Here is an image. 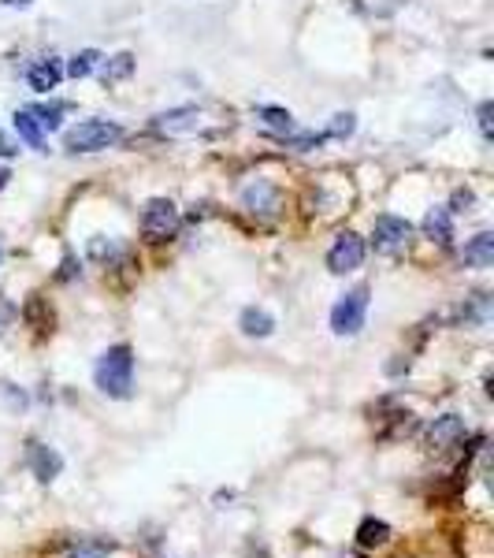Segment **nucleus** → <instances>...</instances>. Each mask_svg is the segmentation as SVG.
I'll use <instances>...</instances> for the list:
<instances>
[{"label":"nucleus","instance_id":"nucleus-1","mask_svg":"<svg viewBox=\"0 0 494 558\" xmlns=\"http://www.w3.org/2000/svg\"><path fill=\"white\" fill-rule=\"evenodd\" d=\"M94 384L108 394V398H131L134 394V350L127 343H115L108 346L97 365H94Z\"/></svg>","mask_w":494,"mask_h":558},{"label":"nucleus","instance_id":"nucleus-2","mask_svg":"<svg viewBox=\"0 0 494 558\" xmlns=\"http://www.w3.org/2000/svg\"><path fill=\"white\" fill-rule=\"evenodd\" d=\"M123 138V127L112 124V119H82L74 124L67 135H64V149L67 153H97V149H108Z\"/></svg>","mask_w":494,"mask_h":558},{"label":"nucleus","instance_id":"nucleus-3","mask_svg":"<svg viewBox=\"0 0 494 558\" xmlns=\"http://www.w3.org/2000/svg\"><path fill=\"white\" fill-rule=\"evenodd\" d=\"M368 294H372L368 287H353V291H346L335 302V309H331V332L335 335H357L364 328V321H368V302H372Z\"/></svg>","mask_w":494,"mask_h":558},{"label":"nucleus","instance_id":"nucleus-4","mask_svg":"<svg viewBox=\"0 0 494 558\" xmlns=\"http://www.w3.org/2000/svg\"><path fill=\"white\" fill-rule=\"evenodd\" d=\"M179 227V209L168 197H153L142 213V231L153 238V243H163V238H172Z\"/></svg>","mask_w":494,"mask_h":558},{"label":"nucleus","instance_id":"nucleus-5","mask_svg":"<svg viewBox=\"0 0 494 558\" xmlns=\"http://www.w3.org/2000/svg\"><path fill=\"white\" fill-rule=\"evenodd\" d=\"M361 264H364V238L353 231H342L335 238V246L327 250V272L346 275V272H357Z\"/></svg>","mask_w":494,"mask_h":558},{"label":"nucleus","instance_id":"nucleus-6","mask_svg":"<svg viewBox=\"0 0 494 558\" xmlns=\"http://www.w3.org/2000/svg\"><path fill=\"white\" fill-rule=\"evenodd\" d=\"M409 234H413V224L394 216V213H383L376 220V227H372V246L380 254H394V250H401L409 243Z\"/></svg>","mask_w":494,"mask_h":558},{"label":"nucleus","instance_id":"nucleus-7","mask_svg":"<svg viewBox=\"0 0 494 558\" xmlns=\"http://www.w3.org/2000/svg\"><path fill=\"white\" fill-rule=\"evenodd\" d=\"M465 421L458 417V414H442V417H435L431 424H428V447L431 451H450V447H458L461 440H465Z\"/></svg>","mask_w":494,"mask_h":558},{"label":"nucleus","instance_id":"nucleus-8","mask_svg":"<svg viewBox=\"0 0 494 558\" xmlns=\"http://www.w3.org/2000/svg\"><path fill=\"white\" fill-rule=\"evenodd\" d=\"M26 465H30V473L37 476V484H53L56 476L64 473V458L49 447V443H30L26 447Z\"/></svg>","mask_w":494,"mask_h":558},{"label":"nucleus","instance_id":"nucleus-9","mask_svg":"<svg viewBox=\"0 0 494 558\" xmlns=\"http://www.w3.org/2000/svg\"><path fill=\"white\" fill-rule=\"evenodd\" d=\"M242 209H250L253 216H275L279 213V190L268 179H253L250 186H242Z\"/></svg>","mask_w":494,"mask_h":558},{"label":"nucleus","instance_id":"nucleus-10","mask_svg":"<svg viewBox=\"0 0 494 558\" xmlns=\"http://www.w3.org/2000/svg\"><path fill=\"white\" fill-rule=\"evenodd\" d=\"M197 124H201V108L193 105H179L153 115V131L160 135H186V131H197Z\"/></svg>","mask_w":494,"mask_h":558},{"label":"nucleus","instance_id":"nucleus-11","mask_svg":"<svg viewBox=\"0 0 494 558\" xmlns=\"http://www.w3.org/2000/svg\"><path fill=\"white\" fill-rule=\"evenodd\" d=\"M60 78H64V64H60L56 56L37 60V64L26 71V83H30V90H37V94L56 90V86H60Z\"/></svg>","mask_w":494,"mask_h":558},{"label":"nucleus","instance_id":"nucleus-12","mask_svg":"<svg viewBox=\"0 0 494 558\" xmlns=\"http://www.w3.org/2000/svg\"><path fill=\"white\" fill-rule=\"evenodd\" d=\"M461 264L465 268H490L494 264V234L490 231H479L476 238H469L461 250Z\"/></svg>","mask_w":494,"mask_h":558},{"label":"nucleus","instance_id":"nucleus-13","mask_svg":"<svg viewBox=\"0 0 494 558\" xmlns=\"http://www.w3.org/2000/svg\"><path fill=\"white\" fill-rule=\"evenodd\" d=\"M424 234L431 238V243H439V246H450V243H454V213H450L446 205L431 209L424 216Z\"/></svg>","mask_w":494,"mask_h":558},{"label":"nucleus","instance_id":"nucleus-14","mask_svg":"<svg viewBox=\"0 0 494 558\" xmlns=\"http://www.w3.org/2000/svg\"><path fill=\"white\" fill-rule=\"evenodd\" d=\"M238 328H242V335H250V339H268V335L275 332V316H272L268 309L250 305V309H242Z\"/></svg>","mask_w":494,"mask_h":558},{"label":"nucleus","instance_id":"nucleus-15","mask_svg":"<svg viewBox=\"0 0 494 558\" xmlns=\"http://www.w3.org/2000/svg\"><path fill=\"white\" fill-rule=\"evenodd\" d=\"M12 124H15V131H19V138L34 149V153H49V138H45V131H41V124L30 115V108H19L15 115H12Z\"/></svg>","mask_w":494,"mask_h":558},{"label":"nucleus","instance_id":"nucleus-16","mask_svg":"<svg viewBox=\"0 0 494 558\" xmlns=\"http://www.w3.org/2000/svg\"><path fill=\"white\" fill-rule=\"evenodd\" d=\"M383 543H390V525L383 522V517H364V522L357 525V547L372 551V547H383Z\"/></svg>","mask_w":494,"mask_h":558},{"label":"nucleus","instance_id":"nucleus-17","mask_svg":"<svg viewBox=\"0 0 494 558\" xmlns=\"http://www.w3.org/2000/svg\"><path fill=\"white\" fill-rule=\"evenodd\" d=\"M53 558H112V543H104V540H71Z\"/></svg>","mask_w":494,"mask_h":558},{"label":"nucleus","instance_id":"nucleus-18","mask_svg":"<svg viewBox=\"0 0 494 558\" xmlns=\"http://www.w3.org/2000/svg\"><path fill=\"white\" fill-rule=\"evenodd\" d=\"M257 119H264V124H268L275 135H282V138L294 131V115L286 112V108H275V105H261V108H257Z\"/></svg>","mask_w":494,"mask_h":558},{"label":"nucleus","instance_id":"nucleus-19","mask_svg":"<svg viewBox=\"0 0 494 558\" xmlns=\"http://www.w3.org/2000/svg\"><path fill=\"white\" fill-rule=\"evenodd\" d=\"M101 67V53L97 49H82L78 56H71V64L64 67L71 78H86V75H94Z\"/></svg>","mask_w":494,"mask_h":558},{"label":"nucleus","instance_id":"nucleus-20","mask_svg":"<svg viewBox=\"0 0 494 558\" xmlns=\"http://www.w3.org/2000/svg\"><path fill=\"white\" fill-rule=\"evenodd\" d=\"M30 115L41 124V131H56L60 127V115H64V105H34Z\"/></svg>","mask_w":494,"mask_h":558},{"label":"nucleus","instance_id":"nucleus-21","mask_svg":"<svg viewBox=\"0 0 494 558\" xmlns=\"http://www.w3.org/2000/svg\"><path fill=\"white\" fill-rule=\"evenodd\" d=\"M134 71V56L131 53H119V56H112L104 67H101V75L108 78V83H112V78H127Z\"/></svg>","mask_w":494,"mask_h":558},{"label":"nucleus","instance_id":"nucleus-22","mask_svg":"<svg viewBox=\"0 0 494 558\" xmlns=\"http://www.w3.org/2000/svg\"><path fill=\"white\" fill-rule=\"evenodd\" d=\"M353 131H357V115H353V112H339V115L331 119V127H327L323 135H327V138H350Z\"/></svg>","mask_w":494,"mask_h":558},{"label":"nucleus","instance_id":"nucleus-23","mask_svg":"<svg viewBox=\"0 0 494 558\" xmlns=\"http://www.w3.org/2000/svg\"><path fill=\"white\" fill-rule=\"evenodd\" d=\"M15 316H19V309H15V305H12L5 294H0V332H8Z\"/></svg>","mask_w":494,"mask_h":558},{"label":"nucleus","instance_id":"nucleus-24","mask_svg":"<svg viewBox=\"0 0 494 558\" xmlns=\"http://www.w3.org/2000/svg\"><path fill=\"white\" fill-rule=\"evenodd\" d=\"M490 115H494V105L483 101L479 105V131H483V138H490Z\"/></svg>","mask_w":494,"mask_h":558},{"label":"nucleus","instance_id":"nucleus-25","mask_svg":"<svg viewBox=\"0 0 494 558\" xmlns=\"http://www.w3.org/2000/svg\"><path fill=\"white\" fill-rule=\"evenodd\" d=\"M472 202H476L472 190H458V194H454V209H450V213H465Z\"/></svg>","mask_w":494,"mask_h":558},{"label":"nucleus","instance_id":"nucleus-26","mask_svg":"<svg viewBox=\"0 0 494 558\" xmlns=\"http://www.w3.org/2000/svg\"><path fill=\"white\" fill-rule=\"evenodd\" d=\"M15 153H19V145H15L5 131H0V156H15Z\"/></svg>","mask_w":494,"mask_h":558},{"label":"nucleus","instance_id":"nucleus-27","mask_svg":"<svg viewBox=\"0 0 494 558\" xmlns=\"http://www.w3.org/2000/svg\"><path fill=\"white\" fill-rule=\"evenodd\" d=\"M71 275H74V257H67V261H64V272H60V279H71Z\"/></svg>","mask_w":494,"mask_h":558},{"label":"nucleus","instance_id":"nucleus-28","mask_svg":"<svg viewBox=\"0 0 494 558\" xmlns=\"http://www.w3.org/2000/svg\"><path fill=\"white\" fill-rule=\"evenodd\" d=\"M0 5H8V8H30L34 0H0Z\"/></svg>","mask_w":494,"mask_h":558},{"label":"nucleus","instance_id":"nucleus-29","mask_svg":"<svg viewBox=\"0 0 494 558\" xmlns=\"http://www.w3.org/2000/svg\"><path fill=\"white\" fill-rule=\"evenodd\" d=\"M8 179H12V175H8V168H0V186H8Z\"/></svg>","mask_w":494,"mask_h":558},{"label":"nucleus","instance_id":"nucleus-30","mask_svg":"<svg viewBox=\"0 0 494 558\" xmlns=\"http://www.w3.org/2000/svg\"><path fill=\"white\" fill-rule=\"evenodd\" d=\"M0 261H5V250H0Z\"/></svg>","mask_w":494,"mask_h":558}]
</instances>
